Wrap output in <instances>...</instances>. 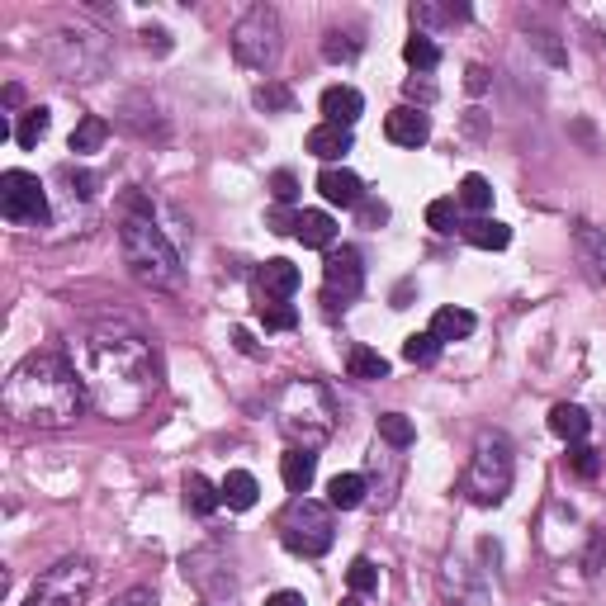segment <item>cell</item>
I'll return each instance as SVG.
<instances>
[{"label": "cell", "instance_id": "6da1fadb", "mask_svg": "<svg viewBox=\"0 0 606 606\" xmlns=\"http://www.w3.org/2000/svg\"><path fill=\"white\" fill-rule=\"evenodd\" d=\"M72 365L81 370L90 389V403L114 417H143L147 403L157 398V360L147 346L143 332H133L124 322H105V327H90L81 346H76Z\"/></svg>", "mask_w": 606, "mask_h": 606}, {"label": "cell", "instance_id": "7a4b0ae2", "mask_svg": "<svg viewBox=\"0 0 606 606\" xmlns=\"http://www.w3.org/2000/svg\"><path fill=\"white\" fill-rule=\"evenodd\" d=\"M90 408V389L81 370L67 356L53 351H34L24 356L5 379V412L24 422V427H72L76 417Z\"/></svg>", "mask_w": 606, "mask_h": 606}, {"label": "cell", "instance_id": "3957f363", "mask_svg": "<svg viewBox=\"0 0 606 606\" xmlns=\"http://www.w3.org/2000/svg\"><path fill=\"white\" fill-rule=\"evenodd\" d=\"M275 417H280V431L289 436L294 450H318L332 441L337 403H332V393L322 389L318 379H289L280 389V398H275Z\"/></svg>", "mask_w": 606, "mask_h": 606}, {"label": "cell", "instance_id": "277c9868", "mask_svg": "<svg viewBox=\"0 0 606 606\" xmlns=\"http://www.w3.org/2000/svg\"><path fill=\"white\" fill-rule=\"evenodd\" d=\"M128 270L152 289H176L180 285V251L171 247V237L152 223V218H124L119 228Z\"/></svg>", "mask_w": 606, "mask_h": 606}, {"label": "cell", "instance_id": "5b68a950", "mask_svg": "<svg viewBox=\"0 0 606 606\" xmlns=\"http://www.w3.org/2000/svg\"><path fill=\"white\" fill-rule=\"evenodd\" d=\"M512 474H517L512 441L498 436V431H483L479 446H474V460H469V474H464V493H469V502L498 507V502L512 493Z\"/></svg>", "mask_w": 606, "mask_h": 606}, {"label": "cell", "instance_id": "8992f818", "mask_svg": "<svg viewBox=\"0 0 606 606\" xmlns=\"http://www.w3.org/2000/svg\"><path fill=\"white\" fill-rule=\"evenodd\" d=\"M280 540H285L289 554H299V559H318V554L332 550V512L313 498H294L285 507V517H280Z\"/></svg>", "mask_w": 606, "mask_h": 606}, {"label": "cell", "instance_id": "52a82bcc", "mask_svg": "<svg viewBox=\"0 0 606 606\" xmlns=\"http://www.w3.org/2000/svg\"><path fill=\"white\" fill-rule=\"evenodd\" d=\"M90 588H95V569H90V559L81 554H67V559H57L53 569H43L24 606H86L90 602Z\"/></svg>", "mask_w": 606, "mask_h": 606}, {"label": "cell", "instance_id": "ba28073f", "mask_svg": "<svg viewBox=\"0 0 606 606\" xmlns=\"http://www.w3.org/2000/svg\"><path fill=\"white\" fill-rule=\"evenodd\" d=\"M232 53H237V62L251 67V72L275 67V57H280V15H275L270 5L247 10V15L237 19V29H232Z\"/></svg>", "mask_w": 606, "mask_h": 606}, {"label": "cell", "instance_id": "9c48e42d", "mask_svg": "<svg viewBox=\"0 0 606 606\" xmlns=\"http://www.w3.org/2000/svg\"><path fill=\"white\" fill-rule=\"evenodd\" d=\"M0 214L10 218V223H19V228L48 223V195H43L38 176H29V171H5L0 176Z\"/></svg>", "mask_w": 606, "mask_h": 606}, {"label": "cell", "instance_id": "30bf717a", "mask_svg": "<svg viewBox=\"0 0 606 606\" xmlns=\"http://www.w3.org/2000/svg\"><path fill=\"white\" fill-rule=\"evenodd\" d=\"M322 280H327V299H356L360 285H365V266H360V251L356 247H332L327 261H322Z\"/></svg>", "mask_w": 606, "mask_h": 606}, {"label": "cell", "instance_id": "8fae6325", "mask_svg": "<svg viewBox=\"0 0 606 606\" xmlns=\"http://www.w3.org/2000/svg\"><path fill=\"white\" fill-rule=\"evenodd\" d=\"M318 190L327 204H341V209H360L365 204V180L356 171H346V166H322Z\"/></svg>", "mask_w": 606, "mask_h": 606}, {"label": "cell", "instance_id": "7c38bea8", "mask_svg": "<svg viewBox=\"0 0 606 606\" xmlns=\"http://www.w3.org/2000/svg\"><path fill=\"white\" fill-rule=\"evenodd\" d=\"M384 133H389V143L398 147H422L431 138V119L422 114V109H393L389 119H384Z\"/></svg>", "mask_w": 606, "mask_h": 606}, {"label": "cell", "instance_id": "4fadbf2b", "mask_svg": "<svg viewBox=\"0 0 606 606\" xmlns=\"http://www.w3.org/2000/svg\"><path fill=\"white\" fill-rule=\"evenodd\" d=\"M322 114H327V124L351 128L365 114V95L356 86H327L322 90Z\"/></svg>", "mask_w": 606, "mask_h": 606}, {"label": "cell", "instance_id": "5bb4252c", "mask_svg": "<svg viewBox=\"0 0 606 606\" xmlns=\"http://www.w3.org/2000/svg\"><path fill=\"white\" fill-rule=\"evenodd\" d=\"M294 237H299L303 247L332 251V242H337V218L322 214V209H303V214L294 218Z\"/></svg>", "mask_w": 606, "mask_h": 606}, {"label": "cell", "instance_id": "9a60e30c", "mask_svg": "<svg viewBox=\"0 0 606 606\" xmlns=\"http://www.w3.org/2000/svg\"><path fill=\"white\" fill-rule=\"evenodd\" d=\"M351 147H356V138H351V128L318 124V128H313V133H308V152H313V157H318V161H327V166H332V161H337V157H346Z\"/></svg>", "mask_w": 606, "mask_h": 606}, {"label": "cell", "instance_id": "2e32d148", "mask_svg": "<svg viewBox=\"0 0 606 606\" xmlns=\"http://www.w3.org/2000/svg\"><path fill=\"white\" fill-rule=\"evenodd\" d=\"M261 289H266L275 303H289V294L299 289V266H294V261H285V256L266 261V266H261Z\"/></svg>", "mask_w": 606, "mask_h": 606}, {"label": "cell", "instance_id": "e0dca14e", "mask_svg": "<svg viewBox=\"0 0 606 606\" xmlns=\"http://www.w3.org/2000/svg\"><path fill=\"white\" fill-rule=\"evenodd\" d=\"M218 493H223V502H228L232 512H251L256 498H261V483H256V474H247V469H228V479L218 483Z\"/></svg>", "mask_w": 606, "mask_h": 606}, {"label": "cell", "instance_id": "ac0fdd59", "mask_svg": "<svg viewBox=\"0 0 606 606\" xmlns=\"http://www.w3.org/2000/svg\"><path fill=\"white\" fill-rule=\"evenodd\" d=\"M313 474H318V455L313 450H289L285 460H280V479H285L289 493H308L313 488Z\"/></svg>", "mask_w": 606, "mask_h": 606}, {"label": "cell", "instance_id": "d6986e66", "mask_svg": "<svg viewBox=\"0 0 606 606\" xmlns=\"http://www.w3.org/2000/svg\"><path fill=\"white\" fill-rule=\"evenodd\" d=\"M474 327H479V318L469 313V308H441L436 318H431V337L441 341H464V337H474Z\"/></svg>", "mask_w": 606, "mask_h": 606}, {"label": "cell", "instance_id": "ffe728a7", "mask_svg": "<svg viewBox=\"0 0 606 606\" xmlns=\"http://www.w3.org/2000/svg\"><path fill=\"white\" fill-rule=\"evenodd\" d=\"M550 431L559 436V441H569V446H578L583 436L592 431V417L578 403H559V408L550 412Z\"/></svg>", "mask_w": 606, "mask_h": 606}, {"label": "cell", "instance_id": "44dd1931", "mask_svg": "<svg viewBox=\"0 0 606 606\" xmlns=\"http://www.w3.org/2000/svg\"><path fill=\"white\" fill-rule=\"evenodd\" d=\"M464 242L479 251H502L512 242V228L498 223V218H474V223H464Z\"/></svg>", "mask_w": 606, "mask_h": 606}, {"label": "cell", "instance_id": "7402d4cb", "mask_svg": "<svg viewBox=\"0 0 606 606\" xmlns=\"http://www.w3.org/2000/svg\"><path fill=\"white\" fill-rule=\"evenodd\" d=\"M346 375L375 384V379H389V360L379 356V351H370V346H351L346 351Z\"/></svg>", "mask_w": 606, "mask_h": 606}, {"label": "cell", "instance_id": "603a6c76", "mask_svg": "<svg viewBox=\"0 0 606 606\" xmlns=\"http://www.w3.org/2000/svg\"><path fill=\"white\" fill-rule=\"evenodd\" d=\"M360 502H365V479L360 474H337L327 483V507L332 512H356Z\"/></svg>", "mask_w": 606, "mask_h": 606}, {"label": "cell", "instance_id": "cb8c5ba5", "mask_svg": "<svg viewBox=\"0 0 606 606\" xmlns=\"http://www.w3.org/2000/svg\"><path fill=\"white\" fill-rule=\"evenodd\" d=\"M105 138H109V124L100 119V114H86V119L72 128V152L76 157H90V152L105 147Z\"/></svg>", "mask_w": 606, "mask_h": 606}, {"label": "cell", "instance_id": "d4e9b609", "mask_svg": "<svg viewBox=\"0 0 606 606\" xmlns=\"http://www.w3.org/2000/svg\"><path fill=\"white\" fill-rule=\"evenodd\" d=\"M185 502H190V512H195V517H209V512L223 507V493H218L204 474H190V479H185Z\"/></svg>", "mask_w": 606, "mask_h": 606}, {"label": "cell", "instance_id": "484cf974", "mask_svg": "<svg viewBox=\"0 0 606 606\" xmlns=\"http://www.w3.org/2000/svg\"><path fill=\"white\" fill-rule=\"evenodd\" d=\"M48 124H53V114H48L43 105L24 109V119L15 124V143H19V147H38L43 138H48Z\"/></svg>", "mask_w": 606, "mask_h": 606}, {"label": "cell", "instance_id": "4316f807", "mask_svg": "<svg viewBox=\"0 0 606 606\" xmlns=\"http://www.w3.org/2000/svg\"><path fill=\"white\" fill-rule=\"evenodd\" d=\"M455 204H464V209H469V214H488V209H493V185H488V180L483 176H464L460 180V195H455Z\"/></svg>", "mask_w": 606, "mask_h": 606}, {"label": "cell", "instance_id": "83f0119b", "mask_svg": "<svg viewBox=\"0 0 606 606\" xmlns=\"http://www.w3.org/2000/svg\"><path fill=\"white\" fill-rule=\"evenodd\" d=\"M379 441L393 450H408L412 441H417V427H412L403 412H384V417H379Z\"/></svg>", "mask_w": 606, "mask_h": 606}, {"label": "cell", "instance_id": "f1b7e54d", "mask_svg": "<svg viewBox=\"0 0 606 606\" xmlns=\"http://www.w3.org/2000/svg\"><path fill=\"white\" fill-rule=\"evenodd\" d=\"M403 62L417 67V72H431V67L441 62V48L431 43V34H412L408 43H403Z\"/></svg>", "mask_w": 606, "mask_h": 606}, {"label": "cell", "instance_id": "f546056e", "mask_svg": "<svg viewBox=\"0 0 606 606\" xmlns=\"http://www.w3.org/2000/svg\"><path fill=\"white\" fill-rule=\"evenodd\" d=\"M346 583H351V592H356V597H370V592H379V564H375V559H351Z\"/></svg>", "mask_w": 606, "mask_h": 606}, {"label": "cell", "instance_id": "4dcf8cb0", "mask_svg": "<svg viewBox=\"0 0 606 606\" xmlns=\"http://www.w3.org/2000/svg\"><path fill=\"white\" fill-rule=\"evenodd\" d=\"M436 356H441V341L431 337V332H412V337L403 341V360H408V365H431Z\"/></svg>", "mask_w": 606, "mask_h": 606}, {"label": "cell", "instance_id": "1f68e13d", "mask_svg": "<svg viewBox=\"0 0 606 606\" xmlns=\"http://www.w3.org/2000/svg\"><path fill=\"white\" fill-rule=\"evenodd\" d=\"M261 327L266 332H289V327H299V308L294 303H261Z\"/></svg>", "mask_w": 606, "mask_h": 606}, {"label": "cell", "instance_id": "d6a6232c", "mask_svg": "<svg viewBox=\"0 0 606 606\" xmlns=\"http://www.w3.org/2000/svg\"><path fill=\"white\" fill-rule=\"evenodd\" d=\"M455 199H431L427 204V228L431 232H455Z\"/></svg>", "mask_w": 606, "mask_h": 606}, {"label": "cell", "instance_id": "836d02e7", "mask_svg": "<svg viewBox=\"0 0 606 606\" xmlns=\"http://www.w3.org/2000/svg\"><path fill=\"white\" fill-rule=\"evenodd\" d=\"M256 105L261 109H294V95H289V86H280V81H266V86L256 90Z\"/></svg>", "mask_w": 606, "mask_h": 606}, {"label": "cell", "instance_id": "e575fe53", "mask_svg": "<svg viewBox=\"0 0 606 606\" xmlns=\"http://www.w3.org/2000/svg\"><path fill=\"white\" fill-rule=\"evenodd\" d=\"M569 469L573 474H583V479H592V474H597V450H588L583 441L569 446Z\"/></svg>", "mask_w": 606, "mask_h": 606}, {"label": "cell", "instance_id": "d590c367", "mask_svg": "<svg viewBox=\"0 0 606 606\" xmlns=\"http://www.w3.org/2000/svg\"><path fill=\"white\" fill-rule=\"evenodd\" d=\"M270 195L280 199V204H294V199H299V180H294V171H275V176H270Z\"/></svg>", "mask_w": 606, "mask_h": 606}, {"label": "cell", "instance_id": "8d00e7d4", "mask_svg": "<svg viewBox=\"0 0 606 606\" xmlns=\"http://www.w3.org/2000/svg\"><path fill=\"white\" fill-rule=\"evenodd\" d=\"M322 57H327V62H351V57H356V43H341V34H327Z\"/></svg>", "mask_w": 606, "mask_h": 606}, {"label": "cell", "instance_id": "74e56055", "mask_svg": "<svg viewBox=\"0 0 606 606\" xmlns=\"http://www.w3.org/2000/svg\"><path fill=\"white\" fill-rule=\"evenodd\" d=\"M114 606H157V592H152V588H128Z\"/></svg>", "mask_w": 606, "mask_h": 606}, {"label": "cell", "instance_id": "f35d334b", "mask_svg": "<svg viewBox=\"0 0 606 606\" xmlns=\"http://www.w3.org/2000/svg\"><path fill=\"white\" fill-rule=\"evenodd\" d=\"M360 218H365L370 228H379V223L389 218V209H384V204H375V199H365V204H360Z\"/></svg>", "mask_w": 606, "mask_h": 606}, {"label": "cell", "instance_id": "ab89813d", "mask_svg": "<svg viewBox=\"0 0 606 606\" xmlns=\"http://www.w3.org/2000/svg\"><path fill=\"white\" fill-rule=\"evenodd\" d=\"M232 341H237V351H242V356H261V346L251 341L247 327H232Z\"/></svg>", "mask_w": 606, "mask_h": 606}, {"label": "cell", "instance_id": "60d3db41", "mask_svg": "<svg viewBox=\"0 0 606 606\" xmlns=\"http://www.w3.org/2000/svg\"><path fill=\"white\" fill-rule=\"evenodd\" d=\"M266 606H308V602H303V592H275V597H270V602Z\"/></svg>", "mask_w": 606, "mask_h": 606}, {"label": "cell", "instance_id": "b9f144b4", "mask_svg": "<svg viewBox=\"0 0 606 606\" xmlns=\"http://www.w3.org/2000/svg\"><path fill=\"white\" fill-rule=\"evenodd\" d=\"M294 218H299V214H285V209H280V214H270V228H275V232H294Z\"/></svg>", "mask_w": 606, "mask_h": 606}, {"label": "cell", "instance_id": "7bdbcfd3", "mask_svg": "<svg viewBox=\"0 0 606 606\" xmlns=\"http://www.w3.org/2000/svg\"><path fill=\"white\" fill-rule=\"evenodd\" d=\"M483 86H488V72H483V67H469V90H474V95H479Z\"/></svg>", "mask_w": 606, "mask_h": 606}, {"label": "cell", "instance_id": "ee69618b", "mask_svg": "<svg viewBox=\"0 0 606 606\" xmlns=\"http://www.w3.org/2000/svg\"><path fill=\"white\" fill-rule=\"evenodd\" d=\"M408 95H412V100H417V95H422V100H436V90H431V86H417V81H408Z\"/></svg>", "mask_w": 606, "mask_h": 606}, {"label": "cell", "instance_id": "f6af8a7d", "mask_svg": "<svg viewBox=\"0 0 606 606\" xmlns=\"http://www.w3.org/2000/svg\"><path fill=\"white\" fill-rule=\"evenodd\" d=\"M341 606H360V597H346V602H341Z\"/></svg>", "mask_w": 606, "mask_h": 606}]
</instances>
